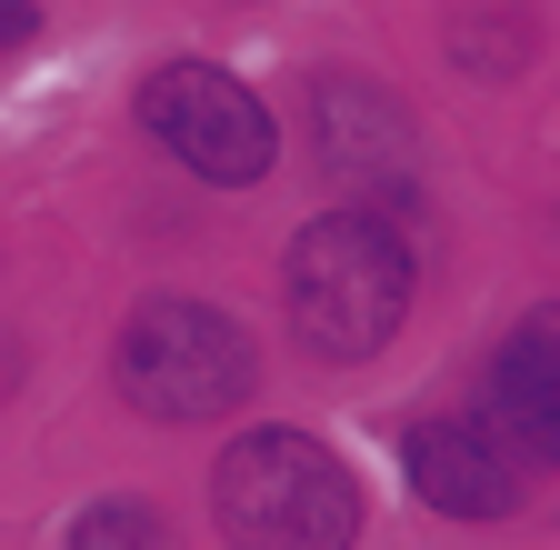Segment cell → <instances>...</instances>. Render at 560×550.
Segmentation results:
<instances>
[{
  "label": "cell",
  "instance_id": "cell-1",
  "mask_svg": "<svg viewBox=\"0 0 560 550\" xmlns=\"http://www.w3.org/2000/svg\"><path fill=\"white\" fill-rule=\"evenodd\" d=\"M280 291H291V320L320 361H371L390 351V330L410 320V241L381 221V211H320L301 241H291V270H280Z\"/></svg>",
  "mask_w": 560,
  "mask_h": 550
},
{
  "label": "cell",
  "instance_id": "cell-2",
  "mask_svg": "<svg viewBox=\"0 0 560 550\" xmlns=\"http://www.w3.org/2000/svg\"><path fill=\"white\" fill-rule=\"evenodd\" d=\"M210 511L231 550H350L361 540V491L340 450L311 431H241L210 470Z\"/></svg>",
  "mask_w": 560,
  "mask_h": 550
},
{
  "label": "cell",
  "instance_id": "cell-3",
  "mask_svg": "<svg viewBox=\"0 0 560 550\" xmlns=\"http://www.w3.org/2000/svg\"><path fill=\"white\" fill-rule=\"evenodd\" d=\"M110 371H120V400L151 410V421H221L250 390V340L210 301H140Z\"/></svg>",
  "mask_w": 560,
  "mask_h": 550
},
{
  "label": "cell",
  "instance_id": "cell-4",
  "mask_svg": "<svg viewBox=\"0 0 560 550\" xmlns=\"http://www.w3.org/2000/svg\"><path fill=\"white\" fill-rule=\"evenodd\" d=\"M140 120H151L161 151L190 180H210V190H250L270 171V141H280L270 110L231 71H210V60H171V71H151V81H140Z\"/></svg>",
  "mask_w": 560,
  "mask_h": 550
},
{
  "label": "cell",
  "instance_id": "cell-5",
  "mask_svg": "<svg viewBox=\"0 0 560 550\" xmlns=\"http://www.w3.org/2000/svg\"><path fill=\"white\" fill-rule=\"evenodd\" d=\"M400 470H410V491L431 511H451V520H511L521 511V450L490 421H420L400 441Z\"/></svg>",
  "mask_w": 560,
  "mask_h": 550
},
{
  "label": "cell",
  "instance_id": "cell-6",
  "mask_svg": "<svg viewBox=\"0 0 560 550\" xmlns=\"http://www.w3.org/2000/svg\"><path fill=\"white\" fill-rule=\"evenodd\" d=\"M490 431L521 460L560 470V311H530L490 361Z\"/></svg>",
  "mask_w": 560,
  "mask_h": 550
},
{
  "label": "cell",
  "instance_id": "cell-7",
  "mask_svg": "<svg viewBox=\"0 0 560 550\" xmlns=\"http://www.w3.org/2000/svg\"><path fill=\"white\" fill-rule=\"evenodd\" d=\"M311 130H320V161H330L340 180H371V190H390V180L410 171V120H400V110H390L371 81H320Z\"/></svg>",
  "mask_w": 560,
  "mask_h": 550
},
{
  "label": "cell",
  "instance_id": "cell-8",
  "mask_svg": "<svg viewBox=\"0 0 560 550\" xmlns=\"http://www.w3.org/2000/svg\"><path fill=\"white\" fill-rule=\"evenodd\" d=\"M70 550H171V530L140 501H91L81 520H70Z\"/></svg>",
  "mask_w": 560,
  "mask_h": 550
},
{
  "label": "cell",
  "instance_id": "cell-9",
  "mask_svg": "<svg viewBox=\"0 0 560 550\" xmlns=\"http://www.w3.org/2000/svg\"><path fill=\"white\" fill-rule=\"evenodd\" d=\"M31 11H40V0H0V31H31Z\"/></svg>",
  "mask_w": 560,
  "mask_h": 550
},
{
  "label": "cell",
  "instance_id": "cell-10",
  "mask_svg": "<svg viewBox=\"0 0 560 550\" xmlns=\"http://www.w3.org/2000/svg\"><path fill=\"white\" fill-rule=\"evenodd\" d=\"M0 381H11V340H0Z\"/></svg>",
  "mask_w": 560,
  "mask_h": 550
}]
</instances>
